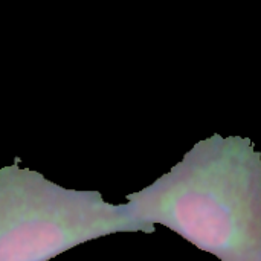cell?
Here are the masks:
<instances>
[{
	"instance_id": "obj_1",
	"label": "cell",
	"mask_w": 261,
	"mask_h": 261,
	"mask_svg": "<svg viewBox=\"0 0 261 261\" xmlns=\"http://www.w3.org/2000/svg\"><path fill=\"white\" fill-rule=\"evenodd\" d=\"M125 205L142 225H162L220 261H261V153L249 138L199 141Z\"/></svg>"
},
{
	"instance_id": "obj_2",
	"label": "cell",
	"mask_w": 261,
	"mask_h": 261,
	"mask_svg": "<svg viewBox=\"0 0 261 261\" xmlns=\"http://www.w3.org/2000/svg\"><path fill=\"white\" fill-rule=\"evenodd\" d=\"M18 162L0 168V261H49L106 236L154 232L127 205L107 203L99 191L63 188Z\"/></svg>"
}]
</instances>
